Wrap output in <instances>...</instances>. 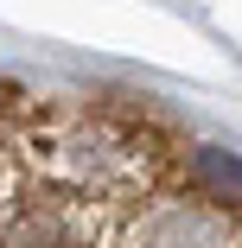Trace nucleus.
<instances>
[{"mask_svg":"<svg viewBox=\"0 0 242 248\" xmlns=\"http://www.w3.org/2000/svg\"><path fill=\"white\" fill-rule=\"evenodd\" d=\"M191 185L210 204H242V159L223 153V146H198L191 153Z\"/></svg>","mask_w":242,"mask_h":248,"instance_id":"f257e3e1","label":"nucleus"},{"mask_svg":"<svg viewBox=\"0 0 242 248\" xmlns=\"http://www.w3.org/2000/svg\"><path fill=\"white\" fill-rule=\"evenodd\" d=\"M147 248H223V229L191 210H160L147 223Z\"/></svg>","mask_w":242,"mask_h":248,"instance_id":"f03ea898","label":"nucleus"}]
</instances>
